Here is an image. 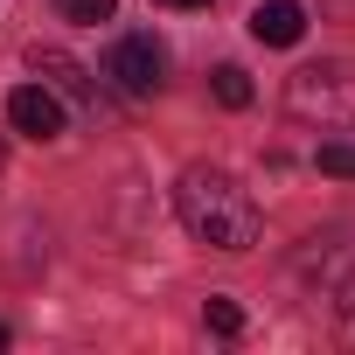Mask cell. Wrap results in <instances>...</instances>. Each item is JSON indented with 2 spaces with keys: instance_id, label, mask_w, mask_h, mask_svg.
I'll list each match as a JSON object with an SVG mask.
<instances>
[{
  "instance_id": "1",
  "label": "cell",
  "mask_w": 355,
  "mask_h": 355,
  "mask_svg": "<svg viewBox=\"0 0 355 355\" xmlns=\"http://www.w3.org/2000/svg\"><path fill=\"white\" fill-rule=\"evenodd\" d=\"M174 216L209 251H251L258 244V202L223 167H189L182 182H174Z\"/></svg>"
},
{
  "instance_id": "2",
  "label": "cell",
  "mask_w": 355,
  "mask_h": 355,
  "mask_svg": "<svg viewBox=\"0 0 355 355\" xmlns=\"http://www.w3.org/2000/svg\"><path fill=\"white\" fill-rule=\"evenodd\" d=\"M293 119H320V125H355V70L348 63H313L286 84Z\"/></svg>"
},
{
  "instance_id": "3",
  "label": "cell",
  "mask_w": 355,
  "mask_h": 355,
  "mask_svg": "<svg viewBox=\"0 0 355 355\" xmlns=\"http://www.w3.org/2000/svg\"><path fill=\"white\" fill-rule=\"evenodd\" d=\"M105 77H112L125 98H153L160 77H167V49H160L153 35H119L112 56H105Z\"/></svg>"
},
{
  "instance_id": "4",
  "label": "cell",
  "mask_w": 355,
  "mask_h": 355,
  "mask_svg": "<svg viewBox=\"0 0 355 355\" xmlns=\"http://www.w3.org/2000/svg\"><path fill=\"white\" fill-rule=\"evenodd\" d=\"M8 125L28 132V139H56L63 132V98L49 84H21V91H8Z\"/></svg>"
},
{
  "instance_id": "5",
  "label": "cell",
  "mask_w": 355,
  "mask_h": 355,
  "mask_svg": "<svg viewBox=\"0 0 355 355\" xmlns=\"http://www.w3.org/2000/svg\"><path fill=\"white\" fill-rule=\"evenodd\" d=\"M28 70H35V77H42L56 98H77V105L91 98V77H84V63H77L70 49H56V42H35V49H28Z\"/></svg>"
},
{
  "instance_id": "6",
  "label": "cell",
  "mask_w": 355,
  "mask_h": 355,
  "mask_svg": "<svg viewBox=\"0 0 355 355\" xmlns=\"http://www.w3.org/2000/svg\"><path fill=\"white\" fill-rule=\"evenodd\" d=\"M251 35L265 49H293L306 35V8H300V0H258V8H251Z\"/></svg>"
},
{
  "instance_id": "7",
  "label": "cell",
  "mask_w": 355,
  "mask_h": 355,
  "mask_svg": "<svg viewBox=\"0 0 355 355\" xmlns=\"http://www.w3.org/2000/svg\"><path fill=\"white\" fill-rule=\"evenodd\" d=\"M313 160H320V174H341V182H355V139H327Z\"/></svg>"
},
{
  "instance_id": "8",
  "label": "cell",
  "mask_w": 355,
  "mask_h": 355,
  "mask_svg": "<svg viewBox=\"0 0 355 355\" xmlns=\"http://www.w3.org/2000/svg\"><path fill=\"white\" fill-rule=\"evenodd\" d=\"M216 98H223L230 112H244V105H251V77H244L237 63H223V70H216Z\"/></svg>"
},
{
  "instance_id": "9",
  "label": "cell",
  "mask_w": 355,
  "mask_h": 355,
  "mask_svg": "<svg viewBox=\"0 0 355 355\" xmlns=\"http://www.w3.org/2000/svg\"><path fill=\"white\" fill-rule=\"evenodd\" d=\"M56 15H63V21H112L119 0H56Z\"/></svg>"
},
{
  "instance_id": "10",
  "label": "cell",
  "mask_w": 355,
  "mask_h": 355,
  "mask_svg": "<svg viewBox=\"0 0 355 355\" xmlns=\"http://www.w3.org/2000/svg\"><path fill=\"white\" fill-rule=\"evenodd\" d=\"M202 320H209L216 334H244V306H237V300H209V306H202Z\"/></svg>"
},
{
  "instance_id": "11",
  "label": "cell",
  "mask_w": 355,
  "mask_h": 355,
  "mask_svg": "<svg viewBox=\"0 0 355 355\" xmlns=\"http://www.w3.org/2000/svg\"><path fill=\"white\" fill-rule=\"evenodd\" d=\"M160 8H209V0H160Z\"/></svg>"
},
{
  "instance_id": "12",
  "label": "cell",
  "mask_w": 355,
  "mask_h": 355,
  "mask_svg": "<svg viewBox=\"0 0 355 355\" xmlns=\"http://www.w3.org/2000/svg\"><path fill=\"white\" fill-rule=\"evenodd\" d=\"M0 348H8V327H0Z\"/></svg>"
}]
</instances>
